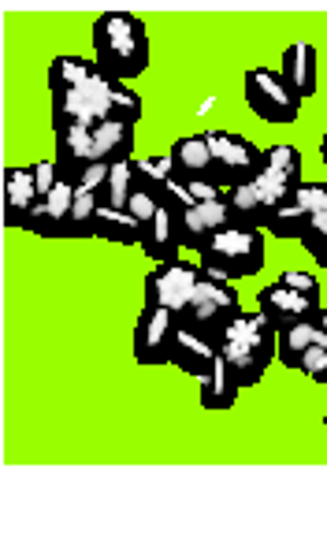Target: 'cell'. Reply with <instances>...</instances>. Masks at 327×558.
<instances>
[{"label": "cell", "mask_w": 327, "mask_h": 558, "mask_svg": "<svg viewBox=\"0 0 327 558\" xmlns=\"http://www.w3.org/2000/svg\"><path fill=\"white\" fill-rule=\"evenodd\" d=\"M94 60L116 83H134L149 71V26L134 12H101L89 26Z\"/></svg>", "instance_id": "cell-1"}, {"label": "cell", "mask_w": 327, "mask_h": 558, "mask_svg": "<svg viewBox=\"0 0 327 558\" xmlns=\"http://www.w3.org/2000/svg\"><path fill=\"white\" fill-rule=\"evenodd\" d=\"M220 362L231 368L239 387H257L279 357V331L271 328L261 310H245L220 339Z\"/></svg>", "instance_id": "cell-2"}, {"label": "cell", "mask_w": 327, "mask_h": 558, "mask_svg": "<svg viewBox=\"0 0 327 558\" xmlns=\"http://www.w3.org/2000/svg\"><path fill=\"white\" fill-rule=\"evenodd\" d=\"M265 260H268L265 231H242V228L216 235L197 254V265H202L205 279H213V283H234V279L261 276L265 272Z\"/></svg>", "instance_id": "cell-3"}, {"label": "cell", "mask_w": 327, "mask_h": 558, "mask_svg": "<svg viewBox=\"0 0 327 558\" xmlns=\"http://www.w3.org/2000/svg\"><path fill=\"white\" fill-rule=\"evenodd\" d=\"M242 313L245 310L239 302V291H234L231 283H213V279H202V283H197V291L190 294V302L175 313V317H179V328H183V331H194V336L208 339L213 347H220L223 331L231 328Z\"/></svg>", "instance_id": "cell-4"}, {"label": "cell", "mask_w": 327, "mask_h": 558, "mask_svg": "<svg viewBox=\"0 0 327 558\" xmlns=\"http://www.w3.org/2000/svg\"><path fill=\"white\" fill-rule=\"evenodd\" d=\"M208 149H213V165H208V179L220 191H234L261 175L265 168V149L257 142H250L239 131H205Z\"/></svg>", "instance_id": "cell-5"}, {"label": "cell", "mask_w": 327, "mask_h": 558, "mask_svg": "<svg viewBox=\"0 0 327 558\" xmlns=\"http://www.w3.org/2000/svg\"><path fill=\"white\" fill-rule=\"evenodd\" d=\"M242 94H245V105H250V112L257 116V120L279 123V128L294 123L298 116H302V105H305L302 97L283 83V75H279V71H268V68L245 71Z\"/></svg>", "instance_id": "cell-6"}, {"label": "cell", "mask_w": 327, "mask_h": 558, "mask_svg": "<svg viewBox=\"0 0 327 558\" xmlns=\"http://www.w3.org/2000/svg\"><path fill=\"white\" fill-rule=\"evenodd\" d=\"M205 279L202 265L197 260H168V265H157L149 276L142 279V299L145 310H171L179 313L190 302V294L197 291V283Z\"/></svg>", "instance_id": "cell-7"}, {"label": "cell", "mask_w": 327, "mask_h": 558, "mask_svg": "<svg viewBox=\"0 0 327 558\" xmlns=\"http://www.w3.org/2000/svg\"><path fill=\"white\" fill-rule=\"evenodd\" d=\"M305 175H302V149L298 146H287V142H279V146H268L265 149V168H261V175L253 179V186L261 191V197L268 202V209L276 213L279 205H287L290 197L302 191Z\"/></svg>", "instance_id": "cell-8"}, {"label": "cell", "mask_w": 327, "mask_h": 558, "mask_svg": "<svg viewBox=\"0 0 327 558\" xmlns=\"http://www.w3.org/2000/svg\"><path fill=\"white\" fill-rule=\"evenodd\" d=\"M179 336V317L171 310H142L134 320V362L142 368H160L171 365V350H175Z\"/></svg>", "instance_id": "cell-9"}, {"label": "cell", "mask_w": 327, "mask_h": 558, "mask_svg": "<svg viewBox=\"0 0 327 558\" xmlns=\"http://www.w3.org/2000/svg\"><path fill=\"white\" fill-rule=\"evenodd\" d=\"M134 175H138V191L149 194L160 209H168L171 216H183L186 209H194L197 197L190 194L186 183H179L175 172H171V160L168 153L164 157H145V160H134Z\"/></svg>", "instance_id": "cell-10"}, {"label": "cell", "mask_w": 327, "mask_h": 558, "mask_svg": "<svg viewBox=\"0 0 327 558\" xmlns=\"http://www.w3.org/2000/svg\"><path fill=\"white\" fill-rule=\"evenodd\" d=\"M257 310L265 313L276 331L298 328V324H320V317H324L320 299H308V294L290 291V287L279 283V279H271L268 287L257 291Z\"/></svg>", "instance_id": "cell-11"}, {"label": "cell", "mask_w": 327, "mask_h": 558, "mask_svg": "<svg viewBox=\"0 0 327 558\" xmlns=\"http://www.w3.org/2000/svg\"><path fill=\"white\" fill-rule=\"evenodd\" d=\"M231 228H234V213H231V197L227 194L213 197V202H197L194 209H186L175 220L179 242H183V250H194V254H202L208 242Z\"/></svg>", "instance_id": "cell-12"}, {"label": "cell", "mask_w": 327, "mask_h": 558, "mask_svg": "<svg viewBox=\"0 0 327 558\" xmlns=\"http://www.w3.org/2000/svg\"><path fill=\"white\" fill-rule=\"evenodd\" d=\"M327 213V179H313V183H302V191L290 197L287 205H279L268 220V235L271 239H302V231L316 216Z\"/></svg>", "instance_id": "cell-13"}, {"label": "cell", "mask_w": 327, "mask_h": 558, "mask_svg": "<svg viewBox=\"0 0 327 558\" xmlns=\"http://www.w3.org/2000/svg\"><path fill=\"white\" fill-rule=\"evenodd\" d=\"M71 209H75V186L60 183L52 194L38 197V205L26 213L23 231L38 239H71Z\"/></svg>", "instance_id": "cell-14"}, {"label": "cell", "mask_w": 327, "mask_h": 558, "mask_svg": "<svg viewBox=\"0 0 327 558\" xmlns=\"http://www.w3.org/2000/svg\"><path fill=\"white\" fill-rule=\"evenodd\" d=\"M327 350V331L320 324H298V328H283L279 331V365L298 368V373H313L316 362Z\"/></svg>", "instance_id": "cell-15"}, {"label": "cell", "mask_w": 327, "mask_h": 558, "mask_svg": "<svg viewBox=\"0 0 327 558\" xmlns=\"http://www.w3.org/2000/svg\"><path fill=\"white\" fill-rule=\"evenodd\" d=\"M52 146H57V168L63 183L75 186L82 172L94 165V128H82V123H71V128H57L52 131Z\"/></svg>", "instance_id": "cell-16"}, {"label": "cell", "mask_w": 327, "mask_h": 558, "mask_svg": "<svg viewBox=\"0 0 327 558\" xmlns=\"http://www.w3.org/2000/svg\"><path fill=\"white\" fill-rule=\"evenodd\" d=\"M279 75H283V83L294 89L302 101L316 97V89H320V57H316L313 45L308 41L287 45L283 60H279Z\"/></svg>", "instance_id": "cell-17"}, {"label": "cell", "mask_w": 327, "mask_h": 558, "mask_svg": "<svg viewBox=\"0 0 327 558\" xmlns=\"http://www.w3.org/2000/svg\"><path fill=\"white\" fill-rule=\"evenodd\" d=\"M171 172H175L179 183H197V179H208V165H213V149H208V134H186L175 146L168 149Z\"/></svg>", "instance_id": "cell-18"}, {"label": "cell", "mask_w": 327, "mask_h": 558, "mask_svg": "<svg viewBox=\"0 0 327 558\" xmlns=\"http://www.w3.org/2000/svg\"><path fill=\"white\" fill-rule=\"evenodd\" d=\"M38 183H34V168H4V223L8 228H23L26 213L38 205Z\"/></svg>", "instance_id": "cell-19"}, {"label": "cell", "mask_w": 327, "mask_h": 558, "mask_svg": "<svg viewBox=\"0 0 327 558\" xmlns=\"http://www.w3.org/2000/svg\"><path fill=\"white\" fill-rule=\"evenodd\" d=\"M138 250L149 260H157V265H168V260H179V250H183V242L175 235V216L168 209H160L153 220L142 223V242Z\"/></svg>", "instance_id": "cell-20"}, {"label": "cell", "mask_w": 327, "mask_h": 558, "mask_svg": "<svg viewBox=\"0 0 327 558\" xmlns=\"http://www.w3.org/2000/svg\"><path fill=\"white\" fill-rule=\"evenodd\" d=\"M216 362H220V350L208 343V339L194 336V331L179 328L175 350H171V365H175L179 373H186V376H194V380H202V376L213 373Z\"/></svg>", "instance_id": "cell-21"}, {"label": "cell", "mask_w": 327, "mask_h": 558, "mask_svg": "<svg viewBox=\"0 0 327 558\" xmlns=\"http://www.w3.org/2000/svg\"><path fill=\"white\" fill-rule=\"evenodd\" d=\"M134 160V128L126 123H97L94 128V165Z\"/></svg>", "instance_id": "cell-22"}, {"label": "cell", "mask_w": 327, "mask_h": 558, "mask_svg": "<svg viewBox=\"0 0 327 558\" xmlns=\"http://www.w3.org/2000/svg\"><path fill=\"white\" fill-rule=\"evenodd\" d=\"M239 380L231 376V368L223 362L213 365V373L202 376V391H197V402H202V410H213V413H227L234 410V402H239Z\"/></svg>", "instance_id": "cell-23"}, {"label": "cell", "mask_w": 327, "mask_h": 558, "mask_svg": "<svg viewBox=\"0 0 327 558\" xmlns=\"http://www.w3.org/2000/svg\"><path fill=\"white\" fill-rule=\"evenodd\" d=\"M227 197H231L234 228H242V231H268L271 209H268L265 197H261L257 186H253V183L234 186V191H227Z\"/></svg>", "instance_id": "cell-24"}, {"label": "cell", "mask_w": 327, "mask_h": 558, "mask_svg": "<svg viewBox=\"0 0 327 558\" xmlns=\"http://www.w3.org/2000/svg\"><path fill=\"white\" fill-rule=\"evenodd\" d=\"M97 60H86V57H57L49 64V97L52 94H68V89H78V86H86L89 78L97 75Z\"/></svg>", "instance_id": "cell-25"}, {"label": "cell", "mask_w": 327, "mask_h": 558, "mask_svg": "<svg viewBox=\"0 0 327 558\" xmlns=\"http://www.w3.org/2000/svg\"><path fill=\"white\" fill-rule=\"evenodd\" d=\"M97 239L116 242V246H138L142 223L126 209H108V205H101V213H97Z\"/></svg>", "instance_id": "cell-26"}, {"label": "cell", "mask_w": 327, "mask_h": 558, "mask_svg": "<svg viewBox=\"0 0 327 558\" xmlns=\"http://www.w3.org/2000/svg\"><path fill=\"white\" fill-rule=\"evenodd\" d=\"M97 213H101V202H97V194L86 191V186H75V209H71V239H97Z\"/></svg>", "instance_id": "cell-27"}, {"label": "cell", "mask_w": 327, "mask_h": 558, "mask_svg": "<svg viewBox=\"0 0 327 558\" xmlns=\"http://www.w3.org/2000/svg\"><path fill=\"white\" fill-rule=\"evenodd\" d=\"M138 194V175H134V160H120L108 168V209H126L131 197Z\"/></svg>", "instance_id": "cell-28"}, {"label": "cell", "mask_w": 327, "mask_h": 558, "mask_svg": "<svg viewBox=\"0 0 327 558\" xmlns=\"http://www.w3.org/2000/svg\"><path fill=\"white\" fill-rule=\"evenodd\" d=\"M298 242H302V250L316 260V265L327 268V213L316 216V220L302 231V239Z\"/></svg>", "instance_id": "cell-29"}, {"label": "cell", "mask_w": 327, "mask_h": 558, "mask_svg": "<svg viewBox=\"0 0 327 558\" xmlns=\"http://www.w3.org/2000/svg\"><path fill=\"white\" fill-rule=\"evenodd\" d=\"M279 283H287L298 294H308V299H320V279L313 272H302V268H290V272L279 276Z\"/></svg>", "instance_id": "cell-30"}, {"label": "cell", "mask_w": 327, "mask_h": 558, "mask_svg": "<svg viewBox=\"0 0 327 558\" xmlns=\"http://www.w3.org/2000/svg\"><path fill=\"white\" fill-rule=\"evenodd\" d=\"M108 168L112 165H89L86 172H82V179L75 186H86V191H94L97 194V202H108Z\"/></svg>", "instance_id": "cell-31"}, {"label": "cell", "mask_w": 327, "mask_h": 558, "mask_svg": "<svg viewBox=\"0 0 327 558\" xmlns=\"http://www.w3.org/2000/svg\"><path fill=\"white\" fill-rule=\"evenodd\" d=\"M34 168V183H38V194H52L57 186L63 183L60 179V168H57V160H38V165H31Z\"/></svg>", "instance_id": "cell-32"}, {"label": "cell", "mask_w": 327, "mask_h": 558, "mask_svg": "<svg viewBox=\"0 0 327 558\" xmlns=\"http://www.w3.org/2000/svg\"><path fill=\"white\" fill-rule=\"evenodd\" d=\"M126 213H131V216H134V220H138V223H145V220H153V216L160 213V205L153 202L149 194H142V191H138V194L131 197V205H126Z\"/></svg>", "instance_id": "cell-33"}, {"label": "cell", "mask_w": 327, "mask_h": 558, "mask_svg": "<svg viewBox=\"0 0 327 558\" xmlns=\"http://www.w3.org/2000/svg\"><path fill=\"white\" fill-rule=\"evenodd\" d=\"M308 380H313V384H324V387H327V350H324V357H320V362H316L313 373H308Z\"/></svg>", "instance_id": "cell-34"}, {"label": "cell", "mask_w": 327, "mask_h": 558, "mask_svg": "<svg viewBox=\"0 0 327 558\" xmlns=\"http://www.w3.org/2000/svg\"><path fill=\"white\" fill-rule=\"evenodd\" d=\"M320 160H324V165H327V134H324V138H320Z\"/></svg>", "instance_id": "cell-35"}, {"label": "cell", "mask_w": 327, "mask_h": 558, "mask_svg": "<svg viewBox=\"0 0 327 558\" xmlns=\"http://www.w3.org/2000/svg\"><path fill=\"white\" fill-rule=\"evenodd\" d=\"M320 328L327 331V310H324V317H320Z\"/></svg>", "instance_id": "cell-36"}, {"label": "cell", "mask_w": 327, "mask_h": 558, "mask_svg": "<svg viewBox=\"0 0 327 558\" xmlns=\"http://www.w3.org/2000/svg\"><path fill=\"white\" fill-rule=\"evenodd\" d=\"M324 428H327V417H324Z\"/></svg>", "instance_id": "cell-37"}]
</instances>
